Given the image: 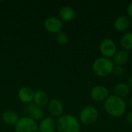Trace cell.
I'll list each match as a JSON object with an SVG mask.
<instances>
[{"label": "cell", "mask_w": 132, "mask_h": 132, "mask_svg": "<svg viewBox=\"0 0 132 132\" xmlns=\"http://www.w3.org/2000/svg\"><path fill=\"white\" fill-rule=\"evenodd\" d=\"M104 107L107 114L114 118L123 116L127 109V104L125 100L114 94L110 95L106 99Z\"/></svg>", "instance_id": "1"}, {"label": "cell", "mask_w": 132, "mask_h": 132, "mask_svg": "<svg viewBox=\"0 0 132 132\" xmlns=\"http://www.w3.org/2000/svg\"><path fill=\"white\" fill-rule=\"evenodd\" d=\"M57 132H80V123L72 114H63L56 120Z\"/></svg>", "instance_id": "2"}, {"label": "cell", "mask_w": 132, "mask_h": 132, "mask_svg": "<svg viewBox=\"0 0 132 132\" xmlns=\"http://www.w3.org/2000/svg\"><path fill=\"white\" fill-rule=\"evenodd\" d=\"M114 64L111 59L99 57L96 59L92 64L94 73L99 77H106L113 73Z\"/></svg>", "instance_id": "3"}, {"label": "cell", "mask_w": 132, "mask_h": 132, "mask_svg": "<svg viewBox=\"0 0 132 132\" xmlns=\"http://www.w3.org/2000/svg\"><path fill=\"white\" fill-rule=\"evenodd\" d=\"M99 116L98 110L94 106H86L80 112L79 121L84 125H91L94 124Z\"/></svg>", "instance_id": "4"}, {"label": "cell", "mask_w": 132, "mask_h": 132, "mask_svg": "<svg viewBox=\"0 0 132 132\" xmlns=\"http://www.w3.org/2000/svg\"><path fill=\"white\" fill-rule=\"evenodd\" d=\"M15 132H39L36 121L29 117H22L15 125Z\"/></svg>", "instance_id": "5"}, {"label": "cell", "mask_w": 132, "mask_h": 132, "mask_svg": "<svg viewBox=\"0 0 132 132\" xmlns=\"http://www.w3.org/2000/svg\"><path fill=\"white\" fill-rule=\"evenodd\" d=\"M99 51L103 57L111 59L118 51L115 42L111 39H104L99 44Z\"/></svg>", "instance_id": "6"}, {"label": "cell", "mask_w": 132, "mask_h": 132, "mask_svg": "<svg viewBox=\"0 0 132 132\" xmlns=\"http://www.w3.org/2000/svg\"><path fill=\"white\" fill-rule=\"evenodd\" d=\"M44 28L50 33L57 34L62 32L63 24L60 19L56 16H50L44 21Z\"/></svg>", "instance_id": "7"}, {"label": "cell", "mask_w": 132, "mask_h": 132, "mask_svg": "<svg viewBox=\"0 0 132 132\" xmlns=\"http://www.w3.org/2000/svg\"><path fill=\"white\" fill-rule=\"evenodd\" d=\"M90 96L93 101L96 102H102L105 101L110 96V92L107 87L104 85H97L90 90Z\"/></svg>", "instance_id": "8"}, {"label": "cell", "mask_w": 132, "mask_h": 132, "mask_svg": "<svg viewBox=\"0 0 132 132\" xmlns=\"http://www.w3.org/2000/svg\"><path fill=\"white\" fill-rule=\"evenodd\" d=\"M47 106H48V111L53 118H58L63 115L64 107L63 103L59 99L53 98L50 100Z\"/></svg>", "instance_id": "9"}, {"label": "cell", "mask_w": 132, "mask_h": 132, "mask_svg": "<svg viewBox=\"0 0 132 132\" xmlns=\"http://www.w3.org/2000/svg\"><path fill=\"white\" fill-rule=\"evenodd\" d=\"M39 132H55L56 130V120L48 116L43 118L38 125Z\"/></svg>", "instance_id": "10"}, {"label": "cell", "mask_w": 132, "mask_h": 132, "mask_svg": "<svg viewBox=\"0 0 132 132\" xmlns=\"http://www.w3.org/2000/svg\"><path fill=\"white\" fill-rule=\"evenodd\" d=\"M34 93L35 92L29 87H22L18 91V97L22 103L29 104L33 101Z\"/></svg>", "instance_id": "11"}, {"label": "cell", "mask_w": 132, "mask_h": 132, "mask_svg": "<svg viewBox=\"0 0 132 132\" xmlns=\"http://www.w3.org/2000/svg\"><path fill=\"white\" fill-rule=\"evenodd\" d=\"M129 26L130 19L126 15H120L114 22V28L118 32H125Z\"/></svg>", "instance_id": "12"}, {"label": "cell", "mask_w": 132, "mask_h": 132, "mask_svg": "<svg viewBox=\"0 0 132 132\" xmlns=\"http://www.w3.org/2000/svg\"><path fill=\"white\" fill-rule=\"evenodd\" d=\"M26 111L29 114V118H31L32 119L35 121H39L43 118L44 112L41 108L37 107L34 104H29L26 108Z\"/></svg>", "instance_id": "13"}, {"label": "cell", "mask_w": 132, "mask_h": 132, "mask_svg": "<svg viewBox=\"0 0 132 132\" xmlns=\"http://www.w3.org/2000/svg\"><path fill=\"white\" fill-rule=\"evenodd\" d=\"M76 15L75 10L69 5H64L60 8L59 11V16L61 21L71 22L74 19Z\"/></svg>", "instance_id": "14"}, {"label": "cell", "mask_w": 132, "mask_h": 132, "mask_svg": "<svg viewBox=\"0 0 132 132\" xmlns=\"http://www.w3.org/2000/svg\"><path fill=\"white\" fill-rule=\"evenodd\" d=\"M49 97L47 94L41 90H39L34 93V97H33V104L36 105L39 108H44L46 107L49 103Z\"/></svg>", "instance_id": "15"}, {"label": "cell", "mask_w": 132, "mask_h": 132, "mask_svg": "<svg viewBox=\"0 0 132 132\" xmlns=\"http://www.w3.org/2000/svg\"><path fill=\"white\" fill-rule=\"evenodd\" d=\"M2 119L5 125H15L19 121V115L16 112L12 110H8L3 112L2 115Z\"/></svg>", "instance_id": "16"}, {"label": "cell", "mask_w": 132, "mask_h": 132, "mask_svg": "<svg viewBox=\"0 0 132 132\" xmlns=\"http://www.w3.org/2000/svg\"><path fill=\"white\" fill-rule=\"evenodd\" d=\"M129 59L128 53L124 50H118L113 57V63L115 66H122L127 63Z\"/></svg>", "instance_id": "17"}, {"label": "cell", "mask_w": 132, "mask_h": 132, "mask_svg": "<svg viewBox=\"0 0 132 132\" xmlns=\"http://www.w3.org/2000/svg\"><path fill=\"white\" fill-rule=\"evenodd\" d=\"M130 88L127 83L121 82L117 84L114 87V95L124 98L130 94Z\"/></svg>", "instance_id": "18"}, {"label": "cell", "mask_w": 132, "mask_h": 132, "mask_svg": "<svg viewBox=\"0 0 132 132\" xmlns=\"http://www.w3.org/2000/svg\"><path fill=\"white\" fill-rule=\"evenodd\" d=\"M120 44L122 50L127 52L132 50V32H127L121 37Z\"/></svg>", "instance_id": "19"}, {"label": "cell", "mask_w": 132, "mask_h": 132, "mask_svg": "<svg viewBox=\"0 0 132 132\" xmlns=\"http://www.w3.org/2000/svg\"><path fill=\"white\" fill-rule=\"evenodd\" d=\"M56 40L60 45H66L69 41V36L67 33L63 32H60L56 34Z\"/></svg>", "instance_id": "20"}, {"label": "cell", "mask_w": 132, "mask_h": 132, "mask_svg": "<svg viewBox=\"0 0 132 132\" xmlns=\"http://www.w3.org/2000/svg\"><path fill=\"white\" fill-rule=\"evenodd\" d=\"M113 73L118 77L122 76L125 73V69L122 66H115L114 65V67L113 70Z\"/></svg>", "instance_id": "21"}, {"label": "cell", "mask_w": 132, "mask_h": 132, "mask_svg": "<svg viewBox=\"0 0 132 132\" xmlns=\"http://www.w3.org/2000/svg\"><path fill=\"white\" fill-rule=\"evenodd\" d=\"M127 14L128 18L132 19V2H131L127 6Z\"/></svg>", "instance_id": "22"}, {"label": "cell", "mask_w": 132, "mask_h": 132, "mask_svg": "<svg viewBox=\"0 0 132 132\" xmlns=\"http://www.w3.org/2000/svg\"><path fill=\"white\" fill-rule=\"evenodd\" d=\"M126 121L127 122L132 125V111H129L127 114V117H126Z\"/></svg>", "instance_id": "23"}, {"label": "cell", "mask_w": 132, "mask_h": 132, "mask_svg": "<svg viewBox=\"0 0 132 132\" xmlns=\"http://www.w3.org/2000/svg\"><path fill=\"white\" fill-rule=\"evenodd\" d=\"M128 85L130 88V90H132V75L129 77L128 80Z\"/></svg>", "instance_id": "24"}, {"label": "cell", "mask_w": 132, "mask_h": 132, "mask_svg": "<svg viewBox=\"0 0 132 132\" xmlns=\"http://www.w3.org/2000/svg\"><path fill=\"white\" fill-rule=\"evenodd\" d=\"M130 105H131V107L132 108V95L131 96V98H130Z\"/></svg>", "instance_id": "25"}]
</instances>
